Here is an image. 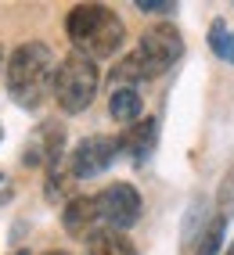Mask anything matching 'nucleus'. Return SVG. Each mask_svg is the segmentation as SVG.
Segmentation results:
<instances>
[{"mask_svg":"<svg viewBox=\"0 0 234 255\" xmlns=\"http://www.w3.org/2000/svg\"><path fill=\"white\" fill-rule=\"evenodd\" d=\"M54 90V54L47 43L29 40L11 50L7 58V94L18 108L36 112L47 94Z\"/></svg>","mask_w":234,"mask_h":255,"instance_id":"f257e3e1","label":"nucleus"},{"mask_svg":"<svg viewBox=\"0 0 234 255\" xmlns=\"http://www.w3.org/2000/svg\"><path fill=\"white\" fill-rule=\"evenodd\" d=\"M65 32H69V40L76 47V54L83 58H112L115 50L123 47V36L126 29L119 22V14L105 4H79L69 11V18H65Z\"/></svg>","mask_w":234,"mask_h":255,"instance_id":"f03ea898","label":"nucleus"},{"mask_svg":"<svg viewBox=\"0 0 234 255\" xmlns=\"http://www.w3.org/2000/svg\"><path fill=\"white\" fill-rule=\"evenodd\" d=\"M54 101L61 105V112H87L90 101L97 97V65L83 54H69L58 69H54Z\"/></svg>","mask_w":234,"mask_h":255,"instance_id":"7ed1b4c3","label":"nucleus"},{"mask_svg":"<svg viewBox=\"0 0 234 255\" xmlns=\"http://www.w3.org/2000/svg\"><path fill=\"white\" fill-rule=\"evenodd\" d=\"M133 54H137L144 76L155 79V76L170 72L173 65L180 61V54H184V40H180L177 25L159 22V25H152V29H144V36H141V43H137V50H133Z\"/></svg>","mask_w":234,"mask_h":255,"instance_id":"20e7f679","label":"nucleus"},{"mask_svg":"<svg viewBox=\"0 0 234 255\" xmlns=\"http://www.w3.org/2000/svg\"><path fill=\"white\" fill-rule=\"evenodd\" d=\"M97 201V219L108 227V230H126L141 219V194L137 187L130 183H108L101 194L94 198Z\"/></svg>","mask_w":234,"mask_h":255,"instance_id":"39448f33","label":"nucleus"},{"mask_svg":"<svg viewBox=\"0 0 234 255\" xmlns=\"http://www.w3.org/2000/svg\"><path fill=\"white\" fill-rule=\"evenodd\" d=\"M115 155H119V140L115 137H87V140L76 144L72 158H69V176L90 180L97 173H105V169L115 162Z\"/></svg>","mask_w":234,"mask_h":255,"instance_id":"423d86ee","label":"nucleus"},{"mask_svg":"<svg viewBox=\"0 0 234 255\" xmlns=\"http://www.w3.org/2000/svg\"><path fill=\"white\" fill-rule=\"evenodd\" d=\"M61 151H65V129H61V123H54V119H51V123H40L36 129H32L22 162H25V165L54 169L58 158H61Z\"/></svg>","mask_w":234,"mask_h":255,"instance_id":"0eeeda50","label":"nucleus"},{"mask_svg":"<svg viewBox=\"0 0 234 255\" xmlns=\"http://www.w3.org/2000/svg\"><path fill=\"white\" fill-rule=\"evenodd\" d=\"M155 133H159L155 119H141V123H133L123 137H119V151H123L126 158H133V162H144L155 151Z\"/></svg>","mask_w":234,"mask_h":255,"instance_id":"6e6552de","label":"nucleus"},{"mask_svg":"<svg viewBox=\"0 0 234 255\" xmlns=\"http://www.w3.org/2000/svg\"><path fill=\"white\" fill-rule=\"evenodd\" d=\"M61 223L72 237H90L94 227L101 223L97 219V201L94 198H69V205L61 212Z\"/></svg>","mask_w":234,"mask_h":255,"instance_id":"1a4fd4ad","label":"nucleus"},{"mask_svg":"<svg viewBox=\"0 0 234 255\" xmlns=\"http://www.w3.org/2000/svg\"><path fill=\"white\" fill-rule=\"evenodd\" d=\"M87 248H90V255H137L133 241L119 230H94L87 237Z\"/></svg>","mask_w":234,"mask_h":255,"instance_id":"9d476101","label":"nucleus"},{"mask_svg":"<svg viewBox=\"0 0 234 255\" xmlns=\"http://www.w3.org/2000/svg\"><path fill=\"white\" fill-rule=\"evenodd\" d=\"M108 112H112L115 123H123V126L141 123V94H137V90H112Z\"/></svg>","mask_w":234,"mask_h":255,"instance_id":"9b49d317","label":"nucleus"},{"mask_svg":"<svg viewBox=\"0 0 234 255\" xmlns=\"http://www.w3.org/2000/svg\"><path fill=\"white\" fill-rule=\"evenodd\" d=\"M209 47H213L216 58H224V61L234 65V29H227V25L216 22V25L209 29Z\"/></svg>","mask_w":234,"mask_h":255,"instance_id":"f8f14e48","label":"nucleus"},{"mask_svg":"<svg viewBox=\"0 0 234 255\" xmlns=\"http://www.w3.org/2000/svg\"><path fill=\"white\" fill-rule=\"evenodd\" d=\"M220 241H224V219H216L206 230V237H202V245H198L195 255H220Z\"/></svg>","mask_w":234,"mask_h":255,"instance_id":"ddd939ff","label":"nucleus"},{"mask_svg":"<svg viewBox=\"0 0 234 255\" xmlns=\"http://www.w3.org/2000/svg\"><path fill=\"white\" fill-rule=\"evenodd\" d=\"M11 194H14L11 176H7V173H0V205H4V201H11Z\"/></svg>","mask_w":234,"mask_h":255,"instance_id":"4468645a","label":"nucleus"},{"mask_svg":"<svg viewBox=\"0 0 234 255\" xmlns=\"http://www.w3.org/2000/svg\"><path fill=\"white\" fill-rule=\"evenodd\" d=\"M43 255H69V252H61V248H51V252H43Z\"/></svg>","mask_w":234,"mask_h":255,"instance_id":"2eb2a0df","label":"nucleus"},{"mask_svg":"<svg viewBox=\"0 0 234 255\" xmlns=\"http://www.w3.org/2000/svg\"><path fill=\"white\" fill-rule=\"evenodd\" d=\"M0 69H4V47H0Z\"/></svg>","mask_w":234,"mask_h":255,"instance_id":"dca6fc26","label":"nucleus"},{"mask_svg":"<svg viewBox=\"0 0 234 255\" xmlns=\"http://www.w3.org/2000/svg\"><path fill=\"white\" fill-rule=\"evenodd\" d=\"M224 255H234V245H231V248H227V252H224Z\"/></svg>","mask_w":234,"mask_h":255,"instance_id":"f3484780","label":"nucleus"},{"mask_svg":"<svg viewBox=\"0 0 234 255\" xmlns=\"http://www.w3.org/2000/svg\"><path fill=\"white\" fill-rule=\"evenodd\" d=\"M18 255H25V252H18Z\"/></svg>","mask_w":234,"mask_h":255,"instance_id":"a211bd4d","label":"nucleus"},{"mask_svg":"<svg viewBox=\"0 0 234 255\" xmlns=\"http://www.w3.org/2000/svg\"><path fill=\"white\" fill-rule=\"evenodd\" d=\"M0 137H4V133H0Z\"/></svg>","mask_w":234,"mask_h":255,"instance_id":"6ab92c4d","label":"nucleus"}]
</instances>
